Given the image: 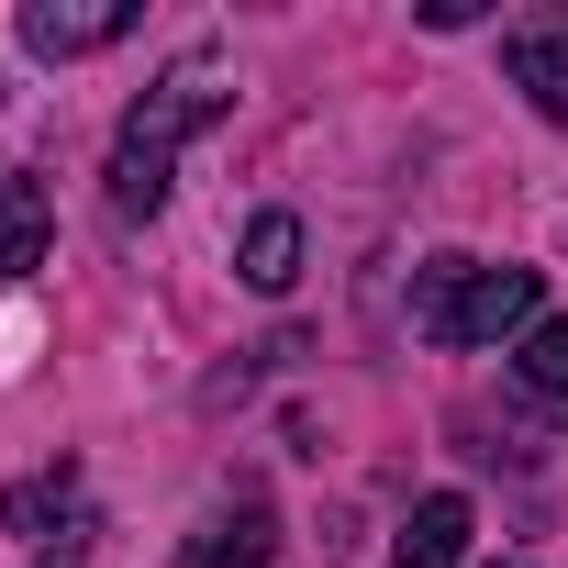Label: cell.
Here are the masks:
<instances>
[{
    "label": "cell",
    "mask_w": 568,
    "mask_h": 568,
    "mask_svg": "<svg viewBox=\"0 0 568 568\" xmlns=\"http://www.w3.org/2000/svg\"><path fill=\"white\" fill-rule=\"evenodd\" d=\"M234 112V68L201 45V57H179L134 112H123V134H112V212L123 223H156L168 212V190H179V156H190V134H212Z\"/></svg>",
    "instance_id": "6da1fadb"
},
{
    "label": "cell",
    "mask_w": 568,
    "mask_h": 568,
    "mask_svg": "<svg viewBox=\"0 0 568 568\" xmlns=\"http://www.w3.org/2000/svg\"><path fill=\"white\" fill-rule=\"evenodd\" d=\"M535 324H546V278L513 267V256L501 267H479V256H424L413 267V335L424 346H501V335L524 346Z\"/></svg>",
    "instance_id": "7a4b0ae2"
},
{
    "label": "cell",
    "mask_w": 568,
    "mask_h": 568,
    "mask_svg": "<svg viewBox=\"0 0 568 568\" xmlns=\"http://www.w3.org/2000/svg\"><path fill=\"white\" fill-rule=\"evenodd\" d=\"M0 524H12L34 557H79L90 546V479L79 468H34V479L0 490Z\"/></svg>",
    "instance_id": "3957f363"
},
{
    "label": "cell",
    "mask_w": 568,
    "mask_h": 568,
    "mask_svg": "<svg viewBox=\"0 0 568 568\" xmlns=\"http://www.w3.org/2000/svg\"><path fill=\"white\" fill-rule=\"evenodd\" d=\"M501 68H513V90L568 134V0H535V12L501 23Z\"/></svg>",
    "instance_id": "277c9868"
},
{
    "label": "cell",
    "mask_w": 568,
    "mask_h": 568,
    "mask_svg": "<svg viewBox=\"0 0 568 568\" xmlns=\"http://www.w3.org/2000/svg\"><path fill=\"white\" fill-rule=\"evenodd\" d=\"M134 34V0H23V45L34 57H101V45H123Z\"/></svg>",
    "instance_id": "5b68a950"
},
{
    "label": "cell",
    "mask_w": 568,
    "mask_h": 568,
    "mask_svg": "<svg viewBox=\"0 0 568 568\" xmlns=\"http://www.w3.org/2000/svg\"><path fill=\"white\" fill-rule=\"evenodd\" d=\"M457 557H468V501L457 490H424L413 524L390 535V568H457Z\"/></svg>",
    "instance_id": "8992f818"
},
{
    "label": "cell",
    "mask_w": 568,
    "mask_h": 568,
    "mask_svg": "<svg viewBox=\"0 0 568 568\" xmlns=\"http://www.w3.org/2000/svg\"><path fill=\"white\" fill-rule=\"evenodd\" d=\"M23 267H45V179L0 168V278H23Z\"/></svg>",
    "instance_id": "52a82bcc"
},
{
    "label": "cell",
    "mask_w": 568,
    "mask_h": 568,
    "mask_svg": "<svg viewBox=\"0 0 568 568\" xmlns=\"http://www.w3.org/2000/svg\"><path fill=\"white\" fill-rule=\"evenodd\" d=\"M234 267H245V291H267V302H278V291L302 278V223H291V212H256V223H245V245H234Z\"/></svg>",
    "instance_id": "ba28073f"
},
{
    "label": "cell",
    "mask_w": 568,
    "mask_h": 568,
    "mask_svg": "<svg viewBox=\"0 0 568 568\" xmlns=\"http://www.w3.org/2000/svg\"><path fill=\"white\" fill-rule=\"evenodd\" d=\"M513 379H524V402H535L546 424H568V324H557V313L513 346Z\"/></svg>",
    "instance_id": "9c48e42d"
},
{
    "label": "cell",
    "mask_w": 568,
    "mask_h": 568,
    "mask_svg": "<svg viewBox=\"0 0 568 568\" xmlns=\"http://www.w3.org/2000/svg\"><path fill=\"white\" fill-rule=\"evenodd\" d=\"M179 568H267V513H256V501L212 513V524L179 546Z\"/></svg>",
    "instance_id": "30bf717a"
}]
</instances>
